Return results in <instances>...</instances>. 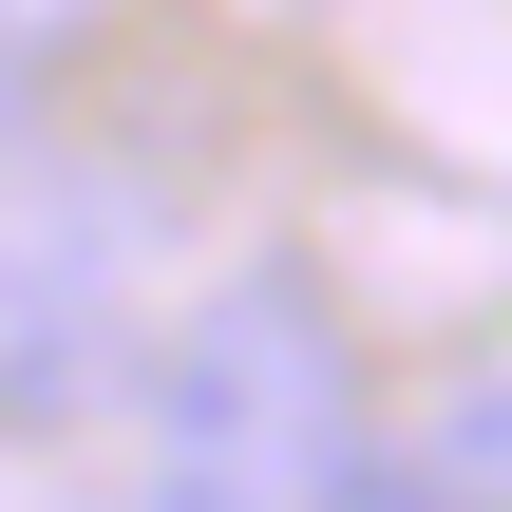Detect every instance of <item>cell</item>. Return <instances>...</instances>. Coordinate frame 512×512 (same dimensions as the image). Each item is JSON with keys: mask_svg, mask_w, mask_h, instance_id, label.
Listing matches in <instances>:
<instances>
[{"mask_svg": "<svg viewBox=\"0 0 512 512\" xmlns=\"http://www.w3.org/2000/svg\"><path fill=\"white\" fill-rule=\"evenodd\" d=\"M133 399H152V475H228V494H285V512H342V475H361V437H342V323H323V285L285 247L228 266L133 361Z\"/></svg>", "mask_w": 512, "mask_h": 512, "instance_id": "7a4b0ae2", "label": "cell"}, {"mask_svg": "<svg viewBox=\"0 0 512 512\" xmlns=\"http://www.w3.org/2000/svg\"><path fill=\"white\" fill-rule=\"evenodd\" d=\"M418 456H437V475H475V494L512 512V380H456V399H437V437H418Z\"/></svg>", "mask_w": 512, "mask_h": 512, "instance_id": "3957f363", "label": "cell"}, {"mask_svg": "<svg viewBox=\"0 0 512 512\" xmlns=\"http://www.w3.org/2000/svg\"><path fill=\"white\" fill-rule=\"evenodd\" d=\"M76 19H95V0H0V38H38V57H57Z\"/></svg>", "mask_w": 512, "mask_h": 512, "instance_id": "8992f818", "label": "cell"}, {"mask_svg": "<svg viewBox=\"0 0 512 512\" xmlns=\"http://www.w3.org/2000/svg\"><path fill=\"white\" fill-rule=\"evenodd\" d=\"M152 228H171V190H152L133 133H76V152L0 171V437H76L95 399H133Z\"/></svg>", "mask_w": 512, "mask_h": 512, "instance_id": "6da1fadb", "label": "cell"}, {"mask_svg": "<svg viewBox=\"0 0 512 512\" xmlns=\"http://www.w3.org/2000/svg\"><path fill=\"white\" fill-rule=\"evenodd\" d=\"M342 512H494V494H475V475H437V456H361Z\"/></svg>", "mask_w": 512, "mask_h": 512, "instance_id": "277c9868", "label": "cell"}, {"mask_svg": "<svg viewBox=\"0 0 512 512\" xmlns=\"http://www.w3.org/2000/svg\"><path fill=\"white\" fill-rule=\"evenodd\" d=\"M19 133H38V38H0V171H19Z\"/></svg>", "mask_w": 512, "mask_h": 512, "instance_id": "5b68a950", "label": "cell"}]
</instances>
